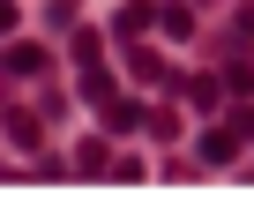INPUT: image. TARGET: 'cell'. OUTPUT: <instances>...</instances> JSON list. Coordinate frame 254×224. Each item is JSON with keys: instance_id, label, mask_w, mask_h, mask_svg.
<instances>
[{"instance_id": "cell-1", "label": "cell", "mask_w": 254, "mask_h": 224, "mask_svg": "<svg viewBox=\"0 0 254 224\" xmlns=\"http://www.w3.org/2000/svg\"><path fill=\"white\" fill-rule=\"evenodd\" d=\"M150 23H157V15H150V0H127V8H120V15H112V38H120V45H127V38H142V30H150Z\"/></svg>"}, {"instance_id": "cell-2", "label": "cell", "mask_w": 254, "mask_h": 224, "mask_svg": "<svg viewBox=\"0 0 254 224\" xmlns=\"http://www.w3.org/2000/svg\"><path fill=\"white\" fill-rule=\"evenodd\" d=\"M105 127H112V135H135V127H142V105H135V97H105Z\"/></svg>"}, {"instance_id": "cell-3", "label": "cell", "mask_w": 254, "mask_h": 224, "mask_svg": "<svg viewBox=\"0 0 254 224\" xmlns=\"http://www.w3.org/2000/svg\"><path fill=\"white\" fill-rule=\"evenodd\" d=\"M172 90H180L194 112H217V75H187V82H172Z\"/></svg>"}, {"instance_id": "cell-4", "label": "cell", "mask_w": 254, "mask_h": 224, "mask_svg": "<svg viewBox=\"0 0 254 224\" xmlns=\"http://www.w3.org/2000/svg\"><path fill=\"white\" fill-rule=\"evenodd\" d=\"M232 150H239L232 127H209V135H202V165H232Z\"/></svg>"}, {"instance_id": "cell-5", "label": "cell", "mask_w": 254, "mask_h": 224, "mask_svg": "<svg viewBox=\"0 0 254 224\" xmlns=\"http://www.w3.org/2000/svg\"><path fill=\"white\" fill-rule=\"evenodd\" d=\"M0 67H8V75H38L45 53H38V45H8V53H0Z\"/></svg>"}, {"instance_id": "cell-6", "label": "cell", "mask_w": 254, "mask_h": 224, "mask_svg": "<svg viewBox=\"0 0 254 224\" xmlns=\"http://www.w3.org/2000/svg\"><path fill=\"white\" fill-rule=\"evenodd\" d=\"M8 135H15V150H30L38 142V120H30V112H8Z\"/></svg>"}, {"instance_id": "cell-7", "label": "cell", "mask_w": 254, "mask_h": 224, "mask_svg": "<svg viewBox=\"0 0 254 224\" xmlns=\"http://www.w3.org/2000/svg\"><path fill=\"white\" fill-rule=\"evenodd\" d=\"M224 127H232V135H239V142H247V135H254V105H247V97H239V105H232V120H224Z\"/></svg>"}, {"instance_id": "cell-8", "label": "cell", "mask_w": 254, "mask_h": 224, "mask_svg": "<svg viewBox=\"0 0 254 224\" xmlns=\"http://www.w3.org/2000/svg\"><path fill=\"white\" fill-rule=\"evenodd\" d=\"M67 53H75L82 67H90V60H97V30H75V38H67Z\"/></svg>"}, {"instance_id": "cell-9", "label": "cell", "mask_w": 254, "mask_h": 224, "mask_svg": "<svg viewBox=\"0 0 254 224\" xmlns=\"http://www.w3.org/2000/svg\"><path fill=\"white\" fill-rule=\"evenodd\" d=\"M15 30V0H0V38H8Z\"/></svg>"}]
</instances>
